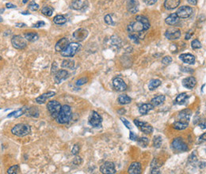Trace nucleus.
Masks as SVG:
<instances>
[{"instance_id":"nucleus-1","label":"nucleus","mask_w":206,"mask_h":174,"mask_svg":"<svg viewBox=\"0 0 206 174\" xmlns=\"http://www.w3.org/2000/svg\"><path fill=\"white\" fill-rule=\"evenodd\" d=\"M135 19L134 21H132L128 25V31L129 33L136 34L140 39H143L144 36H142V33L147 31L150 28L149 21L147 17L142 15L137 16Z\"/></svg>"},{"instance_id":"nucleus-2","label":"nucleus","mask_w":206,"mask_h":174,"mask_svg":"<svg viewBox=\"0 0 206 174\" xmlns=\"http://www.w3.org/2000/svg\"><path fill=\"white\" fill-rule=\"evenodd\" d=\"M71 116H72V108L69 105L65 104V105L62 106L61 112H60L56 120H57V122L58 124H64L70 120Z\"/></svg>"},{"instance_id":"nucleus-3","label":"nucleus","mask_w":206,"mask_h":174,"mask_svg":"<svg viewBox=\"0 0 206 174\" xmlns=\"http://www.w3.org/2000/svg\"><path fill=\"white\" fill-rule=\"evenodd\" d=\"M31 132V128L28 124H16L11 129V133L18 137H24Z\"/></svg>"},{"instance_id":"nucleus-4","label":"nucleus","mask_w":206,"mask_h":174,"mask_svg":"<svg viewBox=\"0 0 206 174\" xmlns=\"http://www.w3.org/2000/svg\"><path fill=\"white\" fill-rule=\"evenodd\" d=\"M81 49V45L77 42L71 43L61 52L64 57H72Z\"/></svg>"},{"instance_id":"nucleus-5","label":"nucleus","mask_w":206,"mask_h":174,"mask_svg":"<svg viewBox=\"0 0 206 174\" xmlns=\"http://www.w3.org/2000/svg\"><path fill=\"white\" fill-rule=\"evenodd\" d=\"M61 108L62 106H61V103L57 101H51L47 104V109L53 119L57 118V116L61 110Z\"/></svg>"},{"instance_id":"nucleus-6","label":"nucleus","mask_w":206,"mask_h":174,"mask_svg":"<svg viewBox=\"0 0 206 174\" xmlns=\"http://www.w3.org/2000/svg\"><path fill=\"white\" fill-rule=\"evenodd\" d=\"M26 39L22 37L20 35L14 36L11 39V44L14 49H24L27 46V42L25 41Z\"/></svg>"},{"instance_id":"nucleus-7","label":"nucleus","mask_w":206,"mask_h":174,"mask_svg":"<svg viewBox=\"0 0 206 174\" xmlns=\"http://www.w3.org/2000/svg\"><path fill=\"white\" fill-rule=\"evenodd\" d=\"M172 148L175 150L178 151V152H184V151L188 150V147H187L186 143L183 141L182 138H176L172 141L171 143Z\"/></svg>"},{"instance_id":"nucleus-8","label":"nucleus","mask_w":206,"mask_h":174,"mask_svg":"<svg viewBox=\"0 0 206 174\" xmlns=\"http://www.w3.org/2000/svg\"><path fill=\"white\" fill-rule=\"evenodd\" d=\"M101 123H102V117L97 112L93 111L89 117L90 125L94 128H98V127H101Z\"/></svg>"},{"instance_id":"nucleus-9","label":"nucleus","mask_w":206,"mask_h":174,"mask_svg":"<svg viewBox=\"0 0 206 174\" xmlns=\"http://www.w3.org/2000/svg\"><path fill=\"white\" fill-rule=\"evenodd\" d=\"M100 171L103 174H114L116 173L115 165L111 161H105L100 167Z\"/></svg>"},{"instance_id":"nucleus-10","label":"nucleus","mask_w":206,"mask_h":174,"mask_svg":"<svg viewBox=\"0 0 206 174\" xmlns=\"http://www.w3.org/2000/svg\"><path fill=\"white\" fill-rule=\"evenodd\" d=\"M134 124H136V125L137 126V127H138L144 133L147 134V135L152 134V132H153V128H152V126L150 125L148 123L140 121V120H135Z\"/></svg>"},{"instance_id":"nucleus-11","label":"nucleus","mask_w":206,"mask_h":174,"mask_svg":"<svg viewBox=\"0 0 206 174\" xmlns=\"http://www.w3.org/2000/svg\"><path fill=\"white\" fill-rule=\"evenodd\" d=\"M177 14L179 17V18H187L189 17L193 14V9L192 7L188 6H183L178 8L177 10Z\"/></svg>"},{"instance_id":"nucleus-12","label":"nucleus","mask_w":206,"mask_h":174,"mask_svg":"<svg viewBox=\"0 0 206 174\" xmlns=\"http://www.w3.org/2000/svg\"><path fill=\"white\" fill-rule=\"evenodd\" d=\"M73 38L77 41H84L88 36V31L83 28H80L73 33Z\"/></svg>"},{"instance_id":"nucleus-13","label":"nucleus","mask_w":206,"mask_h":174,"mask_svg":"<svg viewBox=\"0 0 206 174\" xmlns=\"http://www.w3.org/2000/svg\"><path fill=\"white\" fill-rule=\"evenodd\" d=\"M165 36L168 40L173 41V40H177L181 37V31L179 29H167L165 33Z\"/></svg>"},{"instance_id":"nucleus-14","label":"nucleus","mask_w":206,"mask_h":174,"mask_svg":"<svg viewBox=\"0 0 206 174\" xmlns=\"http://www.w3.org/2000/svg\"><path fill=\"white\" fill-rule=\"evenodd\" d=\"M113 85L117 91H124L127 89V85L121 78H115L113 80Z\"/></svg>"},{"instance_id":"nucleus-15","label":"nucleus","mask_w":206,"mask_h":174,"mask_svg":"<svg viewBox=\"0 0 206 174\" xmlns=\"http://www.w3.org/2000/svg\"><path fill=\"white\" fill-rule=\"evenodd\" d=\"M68 77V72L65 70H60L57 73L55 74L54 79L57 84L61 83L63 81L66 80Z\"/></svg>"},{"instance_id":"nucleus-16","label":"nucleus","mask_w":206,"mask_h":174,"mask_svg":"<svg viewBox=\"0 0 206 174\" xmlns=\"http://www.w3.org/2000/svg\"><path fill=\"white\" fill-rule=\"evenodd\" d=\"M191 114H192V112L189 109L186 108V109L182 110L181 112H179L178 115V120H182V121L189 123Z\"/></svg>"},{"instance_id":"nucleus-17","label":"nucleus","mask_w":206,"mask_h":174,"mask_svg":"<svg viewBox=\"0 0 206 174\" xmlns=\"http://www.w3.org/2000/svg\"><path fill=\"white\" fill-rule=\"evenodd\" d=\"M197 84V81L193 77H188L182 80L183 86L189 89H192L195 87Z\"/></svg>"},{"instance_id":"nucleus-18","label":"nucleus","mask_w":206,"mask_h":174,"mask_svg":"<svg viewBox=\"0 0 206 174\" xmlns=\"http://www.w3.org/2000/svg\"><path fill=\"white\" fill-rule=\"evenodd\" d=\"M55 95H56V93L53 92V91H49L48 93H43L42 95H41V96H39V97L36 98V102H37V104H44V103H45V101H46L48 99L53 97Z\"/></svg>"},{"instance_id":"nucleus-19","label":"nucleus","mask_w":206,"mask_h":174,"mask_svg":"<svg viewBox=\"0 0 206 174\" xmlns=\"http://www.w3.org/2000/svg\"><path fill=\"white\" fill-rule=\"evenodd\" d=\"M68 45H69V44H68V39L66 38V37H64V38L61 39V40L56 44L55 49H56L57 52H61Z\"/></svg>"},{"instance_id":"nucleus-20","label":"nucleus","mask_w":206,"mask_h":174,"mask_svg":"<svg viewBox=\"0 0 206 174\" xmlns=\"http://www.w3.org/2000/svg\"><path fill=\"white\" fill-rule=\"evenodd\" d=\"M86 1L83 0H74L71 4V8L75 10H81L86 7Z\"/></svg>"},{"instance_id":"nucleus-21","label":"nucleus","mask_w":206,"mask_h":174,"mask_svg":"<svg viewBox=\"0 0 206 174\" xmlns=\"http://www.w3.org/2000/svg\"><path fill=\"white\" fill-rule=\"evenodd\" d=\"M180 1L181 0H165L164 6L167 10H174L179 6Z\"/></svg>"},{"instance_id":"nucleus-22","label":"nucleus","mask_w":206,"mask_h":174,"mask_svg":"<svg viewBox=\"0 0 206 174\" xmlns=\"http://www.w3.org/2000/svg\"><path fill=\"white\" fill-rule=\"evenodd\" d=\"M127 7L128 10L132 14H136V12H138V2L136 0H128L127 3Z\"/></svg>"},{"instance_id":"nucleus-23","label":"nucleus","mask_w":206,"mask_h":174,"mask_svg":"<svg viewBox=\"0 0 206 174\" xmlns=\"http://www.w3.org/2000/svg\"><path fill=\"white\" fill-rule=\"evenodd\" d=\"M180 60L184 62L185 63L187 64H194L195 63V56H193L191 54H189V53H186V54H182L179 56Z\"/></svg>"},{"instance_id":"nucleus-24","label":"nucleus","mask_w":206,"mask_h":174,"mask_svg":"<svg viewBox=\"0 0 206 174\" xmlns=\"http://www.w3.org/2000/svg\"><path fill=\"white\" fill-rule=\"evenodd\" d=\"M128 173L140 174L141 172V164L140 162H133L128 168Z\"/></svg>"},{"instance_id":"nucleus-25","label":"nucleus","mask_w":206,"mask_h":174,"mask_svg":"<svg viewBox=\"0 0 206 174\" xmlns=\"http://www.w3.org/2000/svg\"><path fill=\"white\" fill-rule=\"evenodd\" d=\"M179 17L178 16L177 13H174V14H170L168 17L165 19V22L169 25H175L179 21Z\"/></svg>"},{"instance_id":"nucleus-26","label":"nucleus","mask_w":206,"mask_h":174,"mask_svg":"<svg viewBox=\"0 0 206 174\" xmlns=\"http://www.w3.org/2000/svg\"><path fill=\"white\" fill-rule=\"evenodd\" d=\"M154 108V105L151 103V104H144L139 108V112L141 115H146L148 114V112L151 110H152Z\"/></svg>"},{"instance_id":"nucleus-27","label":"nucleus","mask_w":206,"mask_h":174,"mask_svg":"<svg viewBox=\"0 0 206 174\" xmlns=\"http://www.w3.org/2000/svg\"><path fill=\"white\" fill-rule=\"evenodd\" d=\"M189 98V96L187 93H180L179 95H178V97L175 99V103L178 104H180V105H182V104H185L187 102V100Z\"/></svg>"},{"instance_id":"nucleus-28","label":"nucleus","mask_w":206,"mask_h":174,"mask_svg":"<svg viewBox=\"0 0 206 174\" xmlns=\"http://www.w3.org/2000/svg\"><path fill=\"white\" fill-rule=\"evenodd\" d=\"M26 110H27V108H19V109H18V110H16V111H14V112L10 113V114L7 116V117H8V118H10V117H14V118H18V117L22 116L23 114H25Z\"/></svg>"},{"instance_id":"nucleus-29","label":"nucleus","mask_w":206,"mask_h":174,"mask_svg":"<svg viewBox=\"0 0 206 174\" xmlns=\"http://www.w3.org/2000/svg\"><path fill=\"white\" fill-rule=\"evenodd\" d=\"M24 37L26 39V41H29L30 42H34L37 41L39 38V36L37 33H33V32H29V33H25L24 34Z\"/></svg>"},{"instance_id":"nucleus-30","label":"nucleus","mask_w":206,"mask_h":174,"mask_svg":"<svg viewBox=\"0 0 206 174\" xmlns=\"http://www.w3.org/2000/svg\"><path fill=\"white\" fill-rule=\"evenodd\" d=\"M165 99H166V97L164 96V95H159V96H157V97H154L152 101H151V103L153 104L154 107L159 106V105L162 104L164 102V101H165Z\"/></svg>"},{"instance_id":"nucleus-31","label":"nucleus","mask_w":206,"mask_h":174,"mask_svg":"<svg viewBox=\"0 0 206 174\" xmlns=\"http://www.w3.org/2000/svg\"><path fill=\"white\" fill-rule=\"evenodd\" d=\"M188 126H189V123H187V122L182 121V120H177V121L175 122V124H173L174 128L176 130H179V131H182V130L186 129Z\"/></svg>"},{"instance_id":"nucleus-32","label":"nucleus","mask_w":206,"mask_h":174,"mask_svg":"<svg viewBox=\"0 0 206 174\" xmlns=\"http://www.w3.org/2000/svg\"><path fill=\"white\" fill-rule=\"evenodd\" d=\"M151 173L152 174H159L161 173L160 171V165L158 164V161L156 158L152 161L151 164Z\"/></svg>"},{"instance_id":"nucleus-33","label":"nucleus","mask_w":206,"mask_h":174,"mask_svg":"<svg viewBox=\"0 0 206 174\" xmlns=\"http://www.w3.org/2000/svg\"><path fill=\"white\" fill-rule=\"evenodd\" d=\"M161 81L160 79H152L150 81L149 84H148V89L149 90H155L156 88L160 86L161 85Z\"/></svg>"},{"instance_id":"nucleus-34","label":"nucleus","mask_w":206,"mask_h":174,"mask_svg":"<svg viewBox=\"0 0 206 174\" xmlns=\"http://www.w3.org/2000/svg\"><path fill=\"white\" fill-rule=\"evenodd\" d=\"M25 114H27V116H33V117H38L39 116V111L36 107H31V108H27Z\"/></svg>"},{"instance_id":"nucleus-35","label":"nucleus","mask_w":206,"mask_h":174,"mask_svg":"<svg viewBox=\"0 0 206 174\" xmlns=\"http://www.w3.org/2000/svg\"><path fill=\"white\" fill-rule=\"evenodd\" d=\"M53 22L55 24H57V25H64V24L67 22V18L64 15L58 14V15H57L54 17Z\"/></svg>"},{"instance_id":"nucleus-36","label":"nucleus","mask_w":206,"mask_h":174,"mask_svg":"<svg viewBox=\"0 0 206 174\" xmlns=\"http://www.w3.org/2000/svg\"><path fill=\"white\" fill-rule=\"evenodd\" d=\"M61 67L66 69H73L75 67V62L72 60H64L61 63Z\"/></svg>"},{"instance_id":"nucleus-37","label":"nucleus","mask_w":206,"mask_h":174,"mask_svg":"<svg viewBox=\"0 0 206 174\" xmlns=\"http://www.w3.org/2000/svg\"><path fill=\"white\" fill-rule=\"evenodd\" d=\"M132 99L126 94L120 95L118 97V102L121 104H128L131 102Z\"/></svg>"},{"instance_id":"nucleus-38","label":"nucleus","mask_w":206,"mask_h":174,"mask_svg":"<svg viewBox=\"0 0 206 174\" xmlns=\"http://www.w3.org/2000/svg\"><path fill=\"white\" fill-rule=\"evenodd\" d=\"M41 13H42L44 15L48 16V17H51V16L53 15V9L51 6H45V7L42 8V10H41Z\"/></svg>"},{"instance_id":"nucleus-39","label":"nucleus","mask_w":206,"mask_h":174,"mask_svg":"<svg viewBox=\"0 0 206 174\" xmlns=\"http://www.w3.org/2000/svg\"><path fill=\"white\" fill-rule=\"evenodd\" d=\"M163 143V139L160 136H156L154 137L153 139V146L156 148H160Z\"/></svg>"},{"instance_id":"nucleus-40","label":"nucleus","mask_w":206,"mask_h":174,"mask_svg":"<svg viewBox=\"0 0 206 174\" xmlns=\"http://www.w3.org/2000/svg\"><path fill=\"white\" fill-rule=\"evenodd\" d=\"M137 143H138L139 146H140L141 147H146L148 145L149 140H148V138L142 137L140 138L139 139H137Z\"/></svg>"},{"instance_id":"nucleus-41","label":"nucleus","mask_w":206,"mask_h":174,"mask_svg":"<svg viewBox=\"0 0 206 174\" xmlns=\"http://www.w3.org/2000/svg\"><path fill=\"white\" fill-rule=\"evenodd\" d=\"M18 171H19V166L18 165H13V166L10 167L8 169L7 173L9 174H16L18 173Z\"/></svg>"},{"instance_id":"nucleus-42","label":"nucleus","mask_w":206,"mask_h":174,"mask_svg":"<svg viewBox=\"0 0 206 174\" xmlns=\"http://www.w3.org/2000/svg\"><path fill=\"white\" fill-rule=\"evenodd\" d=\"M104 21H105V22L107 24V25H115V22L113 21V18H112L110 14H106V15L105 16V17H104Z\"/></svg>"},{"instance_id":"nucleus-43","label":"nucleus","mask_w":206,"mask_h":174,"mask_svg":"<svg viewBox=\"0 0 206 174\" xmlns=\"http://www.w3.org/2000/svg\"><path fill=\"white\" fill-rule=\"evenodd\" d=\"M28 8H29L30 10H32V11H35V10H37L39 9V5L37 3H36L35 2L32 1V2H30V3L29 4Z\"/></svg>"},{"instance_id":"nucleus-44","label":"nucleus","mask_w":206,"mask_h":174,"mask_svg":"<svg viewBox=\"0 0 206 174\" xmlns=\"http://www.w3.org/2000/svg\"><path fill=\"white\" fill-rule=\"evenodd\" d=\"M191 46H192L193 49H198L201 48V44H200V42L198 40H194V41H192Z\"/></svg>"},{"instance_id":"nucleus-45","label":"nucleus","mask_w":206,"mask_h":174,"mask_svg":"<svg viewBox=\"0 0 206 174\" xmlns=\"http://www.w3.org/2000/svg\"><path fill=\"white\" fill-rule=\"evenodd\" d=\"M172 62V58L171 56H165L163 60H162V63L164 65H169L170 63H171Z\"/></svg>"},{"instance_id":"nucleus-46","label":"nucleus","mask_w":206,"mask_h":174,"mask_svg":"<svg viewBox=\"0 0 206 174\" xmlns=\"http://www.w3.org/2000/svg\"><path fill=\"white\" fill-rule=\"evenodd\" d=\"M88 82V78L86 77L82 78H79L76 81V85H83L84 84H86Z\"/></svg>"},{"instance_id":"nucleus-47","label":"nucleus","mask_w":206,"mask_h":174,"mask_svg":"<svg viewBox=\"0 0 206 174\" xmlns=\"http://www.w3.org/2000/svg\"><path fill=\"white\" fill-rule=\"evenodd\" d=\"M79 150H80L79 146L75 144V145H74L73 146V147H72V154L73 155H77L79 154Z\"/></svg>"},{"instance_id":"nucleus-48","label":"nucleus","mask_w":206,"mask_h":174,"mask_svg":"<svg viewBox=\"0 0 206 174\" xmlns=\"http://www.w3.org/2000/svg\"><path fill=\"white\" fill-rule=\"evenodd\" d=\"M121 121H122V123L124 124V125H125V127H126L127 128H128V129H131V128H132V126H131L130 122L128 121V120H127L126 119L123 118V117H121Z\"/></svg>"},{"instance_id":"nucleus-49","label":"nucleus","mask_w":206,"mask_h":174,"mask_svg":"<svg viewBox=\"0 0 206 174\" xmlns=\"http://www.w3.org/2000/svg\"><path fill=\"white\" fill-rule=\"evenodd\" d=\"M45 25V21H37V23L33 24V27H35V28H41V27H42V26H44V25Z\"/></svg>"},{"instance_id":"nucleus-50","label":"nucleus","mask_w":206,"mask_h":174,"mask_svg":"<svg viewBox=\"0 0 206 174\" xmlns=\"http://www.w3.org/2000/svg\"><path fill=\"white\" fill-rule=\"evenodd\" d=\"M129 139L132 141H136V140H137V136H136V135H135L134 132H131L129 134Z\"/></svg>"},{"instance_id":"nucleus-51","label":"nucleus","mask_w":206,"mask_h":174,"mask_svg":"<svg viewBox=\"0 0 206 174\" xmlns=\"http://www.w3.org/2000/svg\"><path fill=\"white\" fill-rule=\"evenodd\" d=\"M156 2H157V0H144V2H145L147 5H148V6L154 5Z\"/></svg>"},{"instance_id":"nucleus-52","label":"nucleus","mask_w":206,"mask_h":174,"mask_svg":"<svg viewBox=\"0 0 206 174\" xmlns=\"http://www.w3.org/2000/svg\"><path fill=\"white\" fill-rule=\"evenodd\" d=\"M187 2L190 4V5H193V6H196L197 3V0H187Z\"/></svg>"},{"instance_id":"nucleus-53","label":"nucleus","mask_w":206,"mask_h":174,"mask_svg":"<svg viewBox=\"0 0 206 174\" xmlns=\"http://www.w3.org/2000/svg\"><path fill=\"white\" fill-rule=\"evenodd\" d=\"M199 126H200L201 129H205V128H206V121L200 122V124H199Z\"/></svg>"},{"instance_id":"nucleus-54","label":"nucleus","mask_w":206,"mask_h":174,"mask_svg":"<svg viewBox=\"0 0 206 174\" xmlns=\"http://www.w3.org/2000/svg\"><path fill=\"white\" fill-rule=\"evenodd\" d=\"M199 139H200V140H202V141H206V132L205 133L202 134V135L200 136Z\"/></svg>"},{"instance_id":"nucleus-55","label":"nucleus","mask_w":206,"mask_h":174,"mask_svg":"<svg viewBox=\"0 0 206 174\" xmlns=\"http://www.w3.org/2000/svg\"><path fill=\"white\" fill-rule=\"evenodd\" d=\"M6 6L7 8H16V7H17L15 5H13V4H11V3H6Z\"/></svg>"},{"instance_id":"nucleus-56","label":"nucleus","mask_w":206,"mask_h":174,"mask_svg":"<svg viewBox=\"0 0 206 174\" xmlns=\"http://www.w3.org/2000/svg\"><path fill=\"white\" fill-rule=\"evenodd\" d=\"M15 25L17 26V27H25L26 25L24 23H17Z\"/></svg>"},{"instance_id":"nucleus-57","label":"nucleus","mask_w":206,"mask_h":174,"mask_svg":"<svg viewBox=\"0 0 206 174\" xmlns=\"http://www.w3.org/2000/svg\"><path fill=\"white\" fill-rule=\"evenodd\" d=\"M189 38H190V34H189V33L186 35V40H189Z\"/></svg>"}]
</instances>
